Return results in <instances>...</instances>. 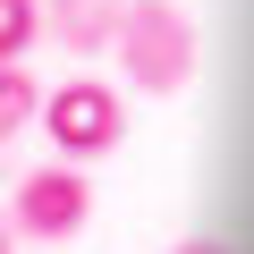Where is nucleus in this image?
Returning a JSON list of instances; mask_svg holds the SVG:
<instances>
[{
	"label": "nucleus",
	"instance_id": "7",
	"mask_svg": "<svg viewBox=\"0 0 254 254\" xmlns=\"http://www.w3.org/2000/svg\"><path fill=\"white\" fill-rule=\"evenodd\" d=\"M170 254H229L220 237H187V246H170Z\"/></svg>",
	"mask_w": 254,
	"mask_h": 254
},
{
	"label": "nucleus",
	"instance_id": "1",
	"mask_svg": "<svg viewBox=\"0 0 254 254\" xmlns=\"http://www.w3.org/2000/svg\"><path fill=\"white\" fill-rule=\"evenodd\" d=\"M110 51H119V68H127L136 93H178L195 76V26H187L178 0H127Z\"/></svg>",
	"mask_w": 254,
	"mask_h": 254
},
{
	"label": "nucleus",
	"instance_id": "3",
	"mask_svg": "<svg viewBox=\"0 0 254 254\" xmlns=\"http://www.w3.org/2000/svg\"><path fill=\"white\" fill-rule=\"evenodd\" d=\"M0 212H9V229H17V237L60 246V237H76V229H85L93 187H85V170H76V161H43V170H26V178H17V195L0 203Z\"/></svg>",
	"mask_w": 254,
	"mask_h": 254
},
{
	"label": "nucleus",
	"instance_id": "8",
	"mask_svg": "<svg viewBox=\"0 0 254 254\" xmlns=\"http://www.w3.org/2000/svg\"><path fill=\"white\" fill-rule=\"evenodd\" d=\"M0 254H17V229H9V212H0Z\"/></svg>",
	"mask_w": 254,
	"mask_h": 254
},
{
	"label": "nucleus",
	"instance_id": "2",
	"mask_svg": "<svg viewBox=\"0 0 254 254\" xmlns=\"http://www.w3.org/2000/svg\"><path fill=\"white\" fill-rule=\"evenodd\" d=\"M34 119L51 127V144H60L68 161H93V153H110V144L127 136L119 93H110L102 76H68V85H51V93L34 102Z\"/></svg>",
	"mask_w": 254,
	"mask_h": 254
},
{
	"label": "nucleus",
	"instance_id": "5",
	"mask_svg": "<svg viewBox=\"0 0 254 254\" xmlns=\"http://www.w3.org/2000/svg\"><path fill=\"white\" fill-rule=\"evenodd\" d=\"M34 76L17 68V60H0V144H9V136H26V127H34Z\"/></svg>",
	"mask_w": 254,
	"mask_h": 254
},
{
	"label": "nucleus",
	"instance_id": "4",
	"mask_svg": "<svg viewBox=\"0 0 254 254\" xmlns=\"http://www.w3.org/2000/svg\"><path fill=\"white\" fill-rule=\"evenodd\" d=\"M43 26H51V43H60V51L93 60V51H110V34H119V0H51Z\"/></svg>",
	"mask_w": 254,
	"mask_h": 254
},
{
	"label": "nucleus",
	"instance_id": "6",
	"mask_svg": "<svg viewBox=\"0 0 254 254\" xmlns=\"http://www.w3.org/2000/svg\"><path fill=\"white\" fill-rule=\"evenodd\" d=\"M43 34V0H0V60H26Z\"/></svg>",
	"mask_w": 254,
	"mask_h": 254
}]
</instances>
